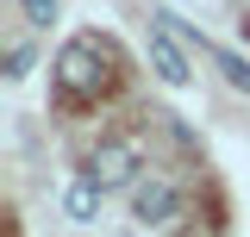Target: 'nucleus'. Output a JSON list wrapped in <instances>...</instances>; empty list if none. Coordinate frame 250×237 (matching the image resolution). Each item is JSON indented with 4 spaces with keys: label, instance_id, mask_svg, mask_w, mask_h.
I'll use <instances>...</instances> for the list:
<instances>
[{
    "label": "nucleus",
    "instance_id": "nucleus-2",
    "mask_svg": "<svg viewBox=\"0 0 250 237\" xmlns=\"http://www.w3.org/2000/svg\"><path fill=\"white\" fill-rule=\"evenodd\" d=\"M131 175H138V144H131V138H106V144L94 150L88 181H100V187H125Z\"/></svg>",
    "mask_w": 250,
    "mask_h": 237
},
{
    "label": "nucleus",
    "instance_id": "nucleus-8",
    "mask_svg": "<svg viewBox=\"0 0 250 237\" xmlns=\"http://www.w3.org/2000/svg\"><path fill=\"white\" fill-rule=\"evenodd\" d=\"M25 69H31V50H25V44H13V50H6V75H13V81H19V75H25Z\"/></svg>",
    "mask_w": 250,
    "mask_h": 237
},
{
    "label": "nucleus",
    "instance_id": "nucleus-6",
    "mask_svg": "<svg viewBox=\"0 0 250 237\" xmlns=\"http://www.w3.org/2000/svg\"><path fill=\"white\" fill-rule=\"evenodd\" d=\"M207 50H213V44H207ZM213 62L225 69V81H231V88H244V94H250V62L238 57V50H213Z\"/></svg>",
    "mask_w": 250,
    "mask_h": 237
},
{
    "label": "nucleus",
    "instance_id": "nucleus-3",
    "mask_svg": "<svg viewBox=\"0 0 250 237\" xmlns=\"http://www.w3.org/2000/svg\"><path fill=\"white\" fill-rule=\"evenodd\" d=\"M150 69L163 75V81H169V88H188V75H194V69H188V50H182V38H175V31L163 25V19L150 25Z\"/></svg>",
    "mask_w": 250,
    "mask_h": 237
},
{
    "label": "nucleus",
    "instance_id": "nucleus-7",
    "mask_svg": "<svg viewBox=\"0 0 250 237\" xmlns=\"http://www.w3.org/2000/svg\"><path fill=\"white\" fill-rule=\"evenodd\" d=\"M25 19L31 25H50L57 19V0H25Z\"/></svg>",
    "mask_w": 250,
    "mask_h": 237
},
{
    "label": "nucleus",
    "instance_id": "nucleus-4",
    "mask_svg": "<svg viewBox=\"0 0 250 237\" xmlns=\"http://www.w3.org/2000/svg\"><path fill=\"white\" fill-rule=\"evenodd\" d=\"M131 212H138L144 225H163V218L175 212V187H169V181H138V194H131Z\"/></svg>",
    "mask_w": 250,
    "mask_h": 237
},
{
    "label": "nucleus",
    "instance_id": "nucleus-5",
    "mask_svg": "<svg viewBox=\"0 0 250 237\" xmlns=\"http://www.w3.org/2000/svg\"><path fill=\"white\" fill-rule=\"evenodd\" d=\"M100 194H106L100 181H75V187L62 194V206H69V218H82V225H88V218H100Z\"/></svg>",
    "mask_w": 250,
    "mask_h": 237
},
{
    "label": "nucleus",
    "instance_id": "nucleus-1",
    "mask_svg": "<svg viewBox=\"0 0 250 237\" xmlns=\"http://www.w3.org/2000/svg\"><path fill=\"white\" fill-rule=\"evenodd\" d=\"M100 75H106V69H100V44H94V38L62 44V57H57V81H62L69 94H82V100H88V94H100Z\"/></svg>",
    "mask_w": 250,
    "mask_h": 237
}]
</instances>
